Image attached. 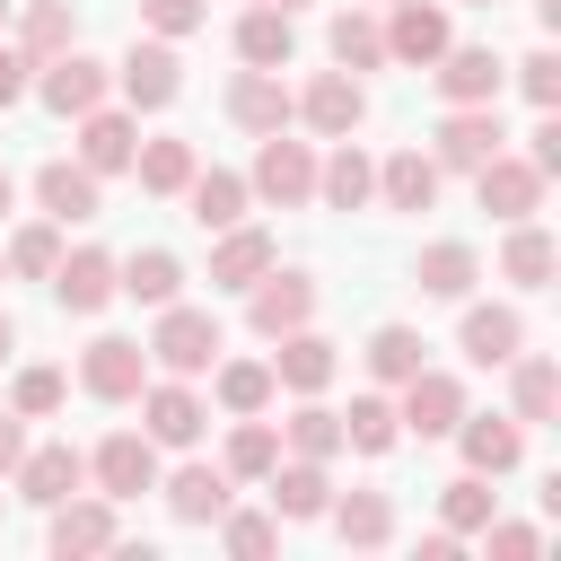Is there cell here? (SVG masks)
Returning <instances> with one entry per match:
<instances>
[{
    "label": "cell",
    "mask_w": 561,
    "mask_h": 561,
    "mask_svg": "<svg viewBox=\"0 0 561 561\" xmlns=\"http://www.w3.org/2000/svg\"><path fill=\"white\" fill-rule=\"evenodd\" d=\"M456 447H465V473H517V456H526V430L517 421H500V412H465L456 430H447Z\"/></svg>",
    "instance_id": "obj_20"
},
{
    "label": "cell",
    "mask_w": 561,
    "mask_h": 561,
    "mask_svg": "<svg viewBox=\"0 0 561 561\" xmlns=\"http://www.w3.org/2000/svg\"><path fill=\"white\" fill-rule=\"evenodd\" d=\"M9 351H18V324H9V316H0V368H9Z\"/></svg>",
    "instance_id": "obj_55"
},
{
    "label": "cell",
    "mask_w": 561,
    "mask_h": 561,
    "mask_svg": "<svg viewBox=\"0 0 561 561\" xmlns=\"http://www.w3.org/2000/svg\"><path fill=\"white\" fill-rule=\"evenodd\" d=\"M482 543H491V561H535V543H543V535H535V526H500V517H491V526H482Z\"/></svg>",
    "instance_id": "obj_50"
},
{
    "label": "cell",
    "mask_w": 561,
    "mask_h": 561,
    "mask_svg": "<svg viewBox=\"0 0 561 561\" xmlns=\"http://www.w3.org/2000/svg\"><path fill=\"white\" fill-rule=\"evenodd\" d=\"M26 88H35V61H26L18 44H0V114H9V105H18Z\"/></svg>",
    "instance_id": "obj_51"
},
{
    "label": "cell",
    "mask_w": 561,
    "mask_h": 561,
    "mask_svg": "<svg viewBox=\"0 0 561 561\" xmlns=\"http://www.w3.org/2000/svg\"><path fill=\"white\" fill-rule=\"evenodd\" d=\"M245 193H254V202H272V210H298V202H316V149H307V140H289V131H263Z\"/></svg>",
    "instance_id": "obj_2"
},
{
    "label": "cell",
    "mask_w": 561,
    "mask_h": 561,
    "mask_svg": "<svg viewBox=\"0 0 561 561\" xmlns=\"http://www.w3.org/2000/svg\"><path fill=\"white\" fill-rule=\"evenodd\" d=\"M210 386H219V412H263L280 386H272V359H210Z\"/></svg>",
    "instance_id": "obj_40"
},
{
    "label": "cell",
    "mask_w": 561,
    "mask_h": 561,
    "mask_svg": "<svg viewBox=\"0 0 561 561\" xmlns=\"http://www.w3.org/2000/svg\"><path fill=\"white\" fill-rule=\"evenodd\" d=\"M96 184H105V175H88L79 158H44V167H35V202H44V219H53V228H88V219L105 210V193H96Z\"/></svg>",
    "instance_id": "obj_12"
},
{
    "label": "cell",
    "mask_w": 561,
    "mask_h": 561,
    "mask_svg": "<svg viewBox=\"0 0 561 561\" xmlns=\"http://www.w3.org/2000/svg\"><path fill=\"white\" fill-rule=\"evenodd\" d=\"M18 456H26V421H18V412H0V473H9Z\"/></svg>",
    "instance_id": "obj_53"
},
{
    "label": "cell",
    "mask_w": 561,
    "mask_h": 561,
    "mask_svg": "<svg viewBox=\"0 0 561 561\" xmlns=\"http://www.w3.org/2000/svg\"><path fill=\"white\" fill-rule=\"evenodd\" d=\"M9 482H18L26 508H53V500H70V491L88 482V456H79L70 438H53V447H26V456L9 465Z\"/></svg>",
    "instance_id": "obj_14"
},
{
    "label": "cell",
    "mask_w": 561,
    "mask_h": 561,
    "mask_svg": "<svg viewBox=\"0 0 561 561\" xmlns=\"http://www.w3.org/2000/svg\"><path fill=\"white\" fill-rule=\"evenodd\" d=\"M465 9H491V0H465Z\"/></svg>",
    "instance_id": "obj_58"
},
{
    "label": "cell",
    "mask_w": 561,
    "mask_h": 561,
    "mask_svg": "<svg viewBox=\"0 0 561 561\" xmlns=\"http://www.w3.org/2000/svg\"><path fill=\"white\" fill-rule=\"evenodd\" d=\"M158 491H167V508H175L184 526H219V508H228V465H175Z\"/></svg>",
    "instance_id": "obj_29"
},
{
    "label": "cell",
    "mask_w": 561,
    "mask_h": 561,
    "mask_svg": "<svg viewBox=\"0 0 561 561\" xmlns=\"http://www.w3.org/2000/svg\"><path fill=\"white\" fill-rule=\"evenodd\" d=\"M245 9H289V18H298V0H245Z\"/></svg>",
    "instance_id": "obj_57"
},
{
    "label": "cell",
    "mask_w": 561,
    "mask_h": 561,
    "mask_svg": "<svg viewBox=\"0 0 561 561\" xmlns=\"http://www.w3.org/2000/svg\"><path fill=\"white\" fill-rule=\"evenodd\" d=\"M298 123H307V131H324V140H342V131H359V123H368V88H359L351 70H316V79L298 88Z\"/></svg>",
    "instance_id": "obj_11"
},
{
    "label": "cell",
    "mask_w": 561,
    "mask_h": 561,
    "mask_svg": "<svg viewBox=\"0 0 561 561\" xmlns=\"http://www.w3.org/2000/svg\"><path fill=\"white\" fill-rule=\"evenodd\" d=\"M105 88H114V70H105V61H88L79 44H70V53H53V61H35V96H44L53 114H70V123H79L88 105H105Z\"/></svg>",
    "instance_id": "obj_9"
},
{
    "label": "cell",
    "mask_w": 561,
    "mask_h": 561,
    "mask_svg": "<svg viewBox=\"0 0 561 561\" xmlns=\"http://www.w3.org/2000/svg\"><path fill=\"white\" fill-rule=\"evenodd\" d=\"M202 18H210V0H140V26H149V35H167V44H175V35H193Z\"/></svg>",
    "instance_id": "obj_48"
},
{
    "label": "cell",
    "mask_w": 561,
    "mask_h": 561,
    "mask_svg": "<svg viewBox=\"0 0 561 561\" xmlns=\"http://www.w3.org/2000/svg\"><path fill=\"white\" fill-rule=\"evenodd\" d=\"M517 88L552 114V105H561V53H552V44H543V53H526V61H517Z\"/></svg>",
    "instance_id": "obj_49"
},
{
    "label": "cell",
    "mask_w": 561,
    "mask_h": 561,
    "mask_svg": "<svg viewBox=\"0 0 561 561\" xmlns=\"http://www.w3.org/2000/svg\"><path fill=\"white\" fill-rule=\"evenodd\" d=\"M79 386H88L96 403H131V394L149 386V342H131V333H96V342L79 351Z\"/></svg>",
    "instance_id": "obj_6"
},
{
    "label": "cell",
    "mask_w": 561,
    "mask_h": 561,
    "mask_svg": "<svg viewBox=\"0 0 561 561\" xmlns=\"http://www.w3.org/2000/svg\"><path fill=\"white\" fill-rule=\"evenodd\" d=\"M114 88H123V105H131V114H158V105H175V96H184V61H175V44H167V35L131 44V53L114 61Z\"/></svg>",
    "instance_id": "obj_3"
},
{
    "label": "cell",
    "mask_w": 561,
    "mask_h": 561,
    "mask_svg": "<svg viewBox=\"0 0 561 561\" xmlns=\"http://www.w3.org/2000/svg\"><path fill=\"white\" fill-rule=\"evenodd\" d=\"M438 158H421V149H394V158H377V202L386 210H430L438 202Z\"/></svg>",
    "instance_id": "obj_26"
},
{
    "label": "cell",
    "mask_w": 561,
    "mask_h": 561,
    "mask_svg": "<svg viewBox=\"0 0 561 561\" xmlns=\"http://www.w3.org/2000/svg\"><path fill=\"white\" fill-rule=\"evenodd\" d=\"M359 359H368V377H377V386H403L412 368H430V342H421L412 324H377Z\"/></svg>",
    "instance_id": "obj_39"
},
{
    "label": "cell",
    "mask_w": 561,
    "mask_h": 561,
    "mask_svg": "<svg viewBox=\"0 0 561 561\" xmlns=\"http://www.w3.org/2000/svg\"><path fill=\"white\" fill-rule=\"evenodd\" d=\"M280 263V245H272V228H219V245H210V289H245V280H263Z\"/></svg>",
    "instance_id": "obj_23"
},
{
    "label": "cell",
    "mask_w": 561,
    "mask_h": 561,
    "mask_svg": "<svg viewBox=\"0 0 561 561\" xmlns=\"http://www.w3.org/2000/svg\"><path fill=\"white\" fill-rule=\"evenodd\" d=\"M412 280H421V298H473V280H482V254H473L465 237H438V245H421Z\"/></svg>",
    "instance_id": "obj_27"
},
{
    "label": "cell",
    "mask_w": 561,
    "mask_h": 561,
    "mask_svg": "<svg viewBox=\"0 0 561 561\" xmlns=\"http://www.w3.org/2000/svg\"><path fill=\"white\" fill-rule=\"evenodd\" d=\"M53 298H61L70 316H96V307H114V298H123V280H114V254H105V245H70V254L53 263Z\"/></svg>",
    "instance_id": "obj_17"
},
{
    "label": "cell",
    "mask_w": 561,
    "mask_h": 561,
    "mask_svg": "<svg viewBox=\"0 0 561 561\" xmlns=\"http://www.w3.org/2000/svg\"><path fill=\"white\" fill-rule=\"evenodd\" d=\"M289 53H298L289 9H245V18H237V61H245V70H289Z\"/></svg>",
    "instance_id": "obj_30"
},
{
    "label": "cell",
    "mask_w": 561,
    "mask_h": 561,
    "mask_svg": "<svg viewBox=\"0 0 561 561\" xmlns=\"http://www.w3.org/2000/svg\"><path fill=\"white\" fill-rule=\"evenodd\" d=\"M430 79H438V96H447V105H491V96H500V79H508V61H500L491 44H447V53L430 61Z\"/></svg>",
    "instance_id": "obj_15"
},
{
    "label": "cell",
    "mask_w": 561,
    "mask_h": 561,
    "mask_svg": "<svg viewBox=\"0 0 561 561\" xmlns=\"http://www.w3.org/2000/svg\"><path fill=\"white\" fill-rule=\"evenodd\" d=\"M228 351V333H219V316L210 307H158V333H149V368H167V377H202L210 359Z\"/></svg>",
    "instance_id": "obj_1"
},
{
    "label": "cell",
    "mask_w": 561,
    "mask_h": 561,
    "mask_svg": "<svg viewBox=\"0 0 561 561\" xmlns=\"http://www.w3.org/2000/svg\"><path fill=\"white\" fill-rule=\"evenodd\" d=\"M543 184H552V175H543L535 158H508V149H491V158L473 167V193H482V210H491L500 228H508V219H535V210H543Z\"/></svg>",
    "instance_id": "obj_4"
},
{
    "label": "cell",
    "mask_w": 561,
    "mask_h": 561,
    "mask_svg": "<svg viewBox=\"0 0 561 561\" xmlns=\"http://www.w3.org/2000/svg\"><path fill=\"white\" fill-rule=\"evenodd\" d=\"M316 202H324V210H368V202H377V158H368L351 131H342L333 158H316Z\"/></svg>",
    "instance_id": "obj_22"
},
{
    "label": "cell",
    "mask_w": 561,
    "mask_h": 561,
    "mask_svg": "<svg viewBox=\"0 0 561 561\" xmlns=\"http://www.w3.org/2000/svg\"><path fill=\"white\" fill-rule=\"evenodd\" d=\"M131 403H140V430H149L158 447H193V438H202V421H210V403L193 394V377H149Z\"/></svg>",
    "instance_id": "obj_7"
},
{
    "label": "cell",
    "mask_w": 561,
    "mask_h": 561,
    "mask_svg": "<svg viewBox=\"0 0 561 561\" xmlns=\"http://www.w3.org/2000/svg\"><path fill=\"white\" fill-rule=\"evenodd\" d=\"M438 517H447V535H482V526L500 517V491H482V473H456V482L438 491Z\"/></svg>",
    "instance_id": "obj_45"
},
{
    "label": "cell",
    "mask_w": 561,
    "mask_h": 561,
    "mask_svg": "<svg viewBox=\"0 0 561 561\" xmlns=\"http://www.w3.org/2000/svg\"><path fill=\"white\" fill-rule=\"evenodd\" d=\"M526 140H535V149H526V158H535V167H543V175H561V123H552V114H543V123H535V131H526Z\"/></svg>",
    "instance_id": "obj_52"
},
{
    "label": "cell",
    "mask_w": 561,
    "mask_h": 561,
    "mask_svg": "<svg viewBox=\"0 0 561 561\" xmlns=\"http://www.w3.org/2000/svg\"><path fill=\"white\" fill-rule=\"evenodd\" d=\"M333 342L316 333V324H298V333H280V351H272V386H289V394H324L333 386Z\"/></svg>",
    "instance_id": "obj_25"
},
{
    "label": "cell",
    "mask_w": 561,
    "mask_h": 561,
    "mask_svg": "<svg viewBox=\"0 0 561 561\" xmlns=\"http://www.w3.org/2000/svg\"><path fill=\"white\" fill-rule=\"evenodd\" d=\"M280 447H289V456H316V465H333V456H342V412H324L316 394H298V412L280 421Z\"/></svg>",
    "instance_id": "obj_41"
},
{
    "label": "cell",
    "mask_w": 561,
    "mask_h": 561,
    "mask_svg": "<svg viewBox=\"0 0 561 561\" xmlns=\"http://www.w3.org/2000/svg\"><path fill=\"white\" fill-rule=\"evenodd\" d=\"M9 210H18V175L0 167V219H9Z\"/></svg>",
    "instance_id": "obj_54"
},
{
    "label": "cell",
    "mask_w": 561,
    "mask_h": 561,
    "mask_svg": "<svg viewBox=\"0 0 561 561\" xmlns=\"http://www.w3.org/2000/svg\"><path fill=\"white\" fill-rule=\"evenodd\" d=\"M114 280H123V298H140V307H175V298H184V263H175L167 245L123 254V263H114Z\"/></svg>",
    "instance_id": "obj_32"
},
{
    "label": "cell",
    "mask_w": 561,
    "mask_h": 561,
    "mask_svg": "<svg viewBox=\"0 0 561 561\" xmlns=\"http://www.w3.org/2000/svg\"><path fill=\"white\" fill-rule=\"evenodd\" d=\"M263 482H272V508H280V517H324V508H333V482H324L316 456H289V465H272Z\"/></svg>",
    "instance_id": "obj_33"
},
{
    "label": "cell",
    "mask_w": 561,
    "mask_h": 561,
    "mask_svg": "<svg viewBox=\"0 0 561 561\" xmlns=\"http://www.w3.org/2000/svg\"><path fill=\"white\" fill-rule=\"evenodd\" d=\"M228 482H263L272 465H280V430L263 421V412H237V430H228Z\"/></svg>",
    "instance_id": "obj_37"
},
{
    "label": "cell",
    "mask_w": 561,
    "mask_h": 561,
    "mask_svg": "<svg viewBox=\"0 0 561 561\" xmlns=\"http://www.w3.org/2000/svg\"><path fill=\"white\" fill-rule=\"evenodd\" d=\"M0 18H9V0H0Z\"/></svg>",
    "instance_id": "obj_60"
},
{
    "label": "cell",
    "mask_w": 561,
    "mask_h": 561,
    "mask_svg": "<svg viewBox=\"0 0 561 561\" xmlns=\"http://www.w3.org/2000/svg\"><path fill=\"white\" fill-rule=\"evenodd\" d=\"M0 280H9V263H0Z\"/></svg>",
    "instance_id": "obj_59"
},
{
    "label": "cell",
    "mask_w": 561,
    "mask_h": 561,
    "mask_svg": "<svg viewBox=\"0 0 561 561\" xmlns=\"http://www.w3.org/2000/svg\"><path fill=\"white\" fill-rule=\"evenodd\" d=\"M0 263H9L18 280H53V263H61V228H53V219H26V228H9Z\"/></svg>",
    "instance_id": "obj_43"
},
{
    "label": "cell",
    "mask_w": 561,
    "mask_h": 561,
    "mask_svg": "<svg viewBox=\"0 0 561 561\" xmlns=\"http://www.w3.org/2000/svg\"><path fill=\"white\" fill-rule=\"evenodd\" d=\"M324 44H333V70H351V79L359 70H386V26L368 9H333V35Z\"/></svg>",
    "instance_id": "obj_35"
},
{
    "label": "cell",
    "mask_w": 561,
    "mask_h": 561,
    "mask_svg": "<svg viewBox=\"0 0 561 561\" xmlns=\"http://www.w3.org/2000/svg\"><path fill=\"white\" fill-rule=\"evenodd\" d=\"M70 44H79V18H70V0H26L18 53H26V61H53V53H70Z\"/></svg>",
    "instance_id": "obj_42"
},
{
    "label": "cell",
    "mask_w": 561,
    "mask_h": 561,
    "mask_svg": "<svg viewBox=\"0 0 561 561\" xmlns=\"http://www.w3.org/2000/svg\"><path fill=\"white\" fill-rule=\"evenodd\" d=\"M219 543H228L237 561H263V552L280 543V517H263V508H219Z\"/></svg>",
    "instance_id": "obj_47"
},
{
    "label": "cell",
    "mask_w": 561,
    "mask_h": 561,
    "mask_svg": "<svg viewBox=\"0 0 561 561\" xmlns=\"http://www.w3.org/2000/svg\"><path fill=\"white\" fill-rule=\"evenodd\" d=\"M491 149H508V131H500V114L491 105H447V123H438V167H456V175H473Z\"/></svg>",
    "instance_id": "obj_19"
},
{
    "label": "cell",
    "mask_w": 561,
    "mask_h": 561,
    "mask_svg": "<svg viewBox=\"0 0 561 561\" xmlns=\"http://www.w3.org/2000/svg\"><path fill=\"white\" fill-rule=\"evenodd\" d=\"M193 140H140L131 149V175H140V193H158V202H175L184 184H193Z\"/></svg>",
    "instance_id": "obj_36"
},
{
    "label": "cell",
    "mask_w": 561,
    "mask_h": 561,
    "mask_svg": "<svg viewBox=\"0 0 561 561\" xmlns=\"http://www.w3.org/2000/svg\"><path fill=\"white\" fill-rule=\"evenodd\" d=\"M61 394H70V377H61V368H18L9 412H18V421H53V412H61Z\"/></svg>",
    "instance_id": "obj_46"
},
{
    "label": "cell",
    "mask_w": 561,
    "mask_h": 561,
    "mask_svg": "<svg viewBox=\"0 0 561 561\" xmlns=\"http://www.w3.org/2000/svg\"><path fill=\"white\" fill-rule=\"evenodd\" d=\"M386 9H394V0H386Z\"/></svg>",
    "instance_id": "obj_61"
},
{
    "label": "cell",
    "mask_w": 561,
    "mask_h": 561,
    "mask_svg": "<svg viewBox=\"0 0 561 561\" xmlns=\"http://www.w3.org/2000/svg\"><path fill=\"white\" fill-rule=\"evenodd\" d=\"M184 202H193V228H210V237H219V228H237V219H245V202H254V193H245V175H228V167H193Z\"/></svg>",
    "instance_id": "obj_31"
},
{
    "label": "cell",
    "mask_w": 561,
    "mask_h": 561,
    "mask_svg": "<svg viewBox=\"0 0 561 561\" xmlns=\"http://www.w3.org/2000/svg\"><path fill=\"white\" fill-rule=\"evenodd\" d=\"M324 517H333V535H342L351 552H377V543H394V508H386V491H342Z\"/></svg>",
    "instance_id": "obj_34"
},
{
    "label": "cell",
    "mask_w": 561,
    "mask_h": 561,
    "mask_svg": "<svg viewBox=\"0 0 561 561\" xmlns=\"http://www.w3.org/2000/svg\"><path fill=\"white\" fill-rule=\"evenodd\" d=\"M394 438H403L394 403H386V394H351V412H342V447H359V456H386Z\"/></svg>",
    "instance_id": "obj_44"
},
{
    "label": "cell",
    "mask_w": 561,
    "mask_h": 561,
    "mask_svg": "<svg viewBox=\"0 0 561 561\" xmlns=\"http://www.w3.org/2000/svg\"><path fill=\"white\" fill-rule=\"evenodd\" d=\"M535 18H543V26H561V0H535Z\"/></svg>",
    "instance_id": "obj_56"
},
{
    "label": "cell",
    "mask_w": 561,
    "mask_h": 561,
    "mask_svg": "<svg viewBox=\"0 0 561 561\" xmlns=\"http://www.w3.org/2000/svg\"><path fill=\"white\" fill-rule=\"evenodd\" d=\"M44 517H53V526H44V543H53L61 561H79V552H114V543H123V526H114V500H105V491H96V500H79V491H70V500H53Z\"/></svg>",
    "instance_id": "obj_10"
},
{
    "label": "cell",
    "mask_w": 561,
    "mask_h": 561,
    "mask_svg": "<svg viewBox=\"0 0 561 561\" xmlns=\"http://www.w3.org/2000/svg\"><path fill=\"white\" fill-rule=\"evenodd\" d=\"M245 324H254L263 342H280V333H298V324H316V280L272 263L263 280H245Z\"/></svg>",
    "instance_id": "obj_5"
},
{
    "label": "cell",
    "mask_w": 561,
    "mask_h": 561,
    "mask_svg": "<svg viewBox=\"0 0 561 561\" xmlns=\"http://www.w3.org/2000/svg\"><path fill=\"white\" fill-rule=\"evenodd\" d=\"M508 403H517V412H508L517 430L552 421V412H561V368H552L543 351H517V359H508Z\"/></svg>",
    "instance_id": "obj_28"
},
{
    "label": "cell",
    "mask_w": 561,
    "mask_h": 561,
    "mask_svg": "<svg viewBox=\"0 0 561 561\" xmlns=\"http://www.w3.org/2000/svg\"><path fill=\"white\" fill-rule=\"evenodd\" d=\"M228 123L254 131V140H263V131H289V123H298V96L280 88V70H237V79H228Z\"/></svg>",
    "instance_id": "obj_16"
},
{
    "label": "cell",
    "mask_w": 561,
    "mask_h": 561,
    "mask_svg": "<svg viewBox=\"0 0 561 561\" xmlns=\"http://www.w3.org/2000/svg\"><path fill=\"white\" fill-rule=\"evenodd\" d=\"M456 342H465L473 368H508V359L526 351V316H517V307H465Z\"/></svg>",
    "instance_id": "obj_24"
},
{
    "label": "cell",
    "mask_w": 561,
    "mask_h": 561,
    "mask_svg": "<svg viewBox=\"0 0 561 561\" xmlns=\"http://www.w3.org/2000/svg\"><path fill=\"white\" fill-rule=\"evenodd\" d=\"M131 149H140V123H131L123 105H88V114H79V167H88V175H123Z\"/></svg>",
    "instance_id": "obj_21"
},
{
    "label": "cell",
    "mask_w": 561,
    "mask_h": 561,
    "mask_svg": "<svg viewBox=\"0 0 561 561\" xmlns=\"http://www.w3.org/2000/svg\"><path fill=\"white\" fill-rule=\"evenodd\" d=\"M394 421H403V430H421V438H447V430L465 421V377H447V368H412V377H403Z\"/></svg>",
    "instance_id": "obj_13"
},
{
    "label": "cell",
    "mask_w": 561,
    "mask_h": 561,
    "mask_svg": "<svg viewBox=\"0 0 561 561\" xmlns=\"http://www.w3.org/2000/svg\"><path fill=\"white\" fill-rule=\"evenodd\" d=\"M552 237L535 228V219H508V245H500V280H517V289H543L552 280Z\"/></svg>",
    "instance_id": "obj_38"
},
{
    "label": "cell",
    "mask_w": 561,
    "mask_h": 561,
    "mask_svg": "<svg viewBox=\"0 0 561 561\" xmlns=\"http://www.w3.org/2000/svg\"><path fill=\"white\" fill-rule=\"evenodd\" d=\"M447 44H456V26H447V9H438V0H394V18H386V61L430 70Z\"/></svg>",
    "instance_id": "obj_18"
},
{
    "label": "cell",
    "mask_w": 561,
    "mask_h": 561,
    "mask_svg": "<svg viewBox=\"0 0 561 561\" xmlns=\"http://www.w3.org/2000/svg\"><path fill=\"white\" fill-rule=\"evenodd\" d=\"M88 473H96L105 500H140V491H158V438L149 430H114V438H96Z\"/></svg>",
    "instance_id": "obj_8"
}]
</instances>
